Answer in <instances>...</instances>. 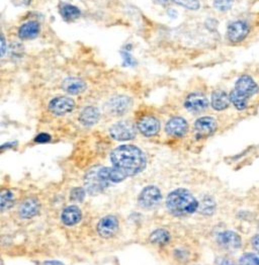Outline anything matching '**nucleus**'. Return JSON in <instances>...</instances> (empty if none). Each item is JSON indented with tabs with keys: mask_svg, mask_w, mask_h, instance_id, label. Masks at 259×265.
Returning <instances> with one entry per match:
<instances>
[{
	"mask_svg": "<svg viewBox=\"0 0 259 265\" xmlns=\"http://www.w3.org/2000/svg\"><path fill=\"white\" fill-rule=\"evenodd\" d=\"M113 167L120 170L127 177L142 172L147 164L143 151L133 145H122L111 154Z\"/></svg>",
	"mask_w": 259,
	"mask_h": 265,
	"instance_id": "nucleus-1",
	"label": "nucleus"
},
{
	"mask_svg": "<svg viewBox=\"0 0 259 265\" xmlns=\"http://www.w3.org/2000/svg\"><path fill=\"white\" fill-rule=\"evenodd\" d=\"M198 199L186 188L172 190L166 197L167 210L174 217H187L198 211Z\"/></svg>",
	"mask_w": 259,
	"mask_h": 265,
	"instance_id": "nucleus-2",
	"label": "nucleus"
},
{
	"mask_svg": "<svg viewBox=\"0 0 259 265\" xmlns=\"http://www.w3.org/2000/svg\"><path fill=\"white\" fill-rule=\"evenodd\" d=\"M258 90L259 87L251 76L242 75L237 79L234 88L229 93L230 101L237 111L243 112L247 109L249 99L255 95Z\"/></svg>",
	"mask_w": 259,
	"mask_h": 265,
	"instance_id": "nucleus-3",
	"label": "nucleus"
},
{
	"mask_svg": "<svg viewBox=\"0 0 259 265\" xmlns=\"http://www.w3.org/2000/svg\"><path fill=\"white\" fill-rule=\"evenodd\" d=\"M216 242L221 248L227 251L239 250L243 245L242 237L237 232L231 230L218 233L216 236Z\"/></svg>",
	"mask_w": 259,
	"mask_h": 265,
	"instance_id": "nucleus-4",
	"label": "nucleus"
},
{
	"mask_svg": "<svg viewBox=\"0 0 259 265\" xmlns=\"http://www.w3.org/2000/svg\"><path fill=\"white\" fill-rule=\"evenodd\" d=\"M218 129V123L213 117L198 118L193 124V133L196 139L202 140L213 136Z\"/></svg>",
	"mask_w": 259,
	"mask_h": 265,
	"instance_id": "nucleus-5",
	"label": "nucleus"
},
{
	"mask_svg": "<svg viewBox=\"0 0 259 265\" xmlns=\"http://www.w3.org/2000/svg\"><path fill=\"white\" fill-rule=\"evenodd\" d=\"M162 200L161 190L155 185L146 186L138 197L139 204L144 208H153Z\"/></svg>",
	"mask_w": 259,
	"mask_h": 265,
	"instance_id": "nucleus-6",
	"label": "nucleus"
},
{
	"mask_svg": "<svg viewBox=\"0 0 259 265\" xmlns=\"http://www.w3.org/2000/svg\"><path fill=\"white\" fill-rule=\"evenodd\" d=\"M210 105L206 96L199 92L188 94L184 100V108L190 114H201L208 110Z\"/></svg>",
	"mask_w": 259,
	"mask_h": 265,
	"instance_id": "nucleus-7",
	"label": "nucleus"
},
{
	"mask_svg": "<svg viewBox=\"0 0 259 265\" xmlns=\"http://www.w3.org/2000/svg\"><path fill=\"white\" fill-rule=\"evenodd\" d=\"M250 33L249 25L244 21H236L231 23L227 29V38L233 44L243 42Z\"/></svg>",
	"mask_w": 259,
	"mask_h": 265,
	"instance_id": "nucleus-8",
	"label": "nucleus"
},
{
	"mask_svg": "<svg viewBox=\"0 0 259 265\" xmlns=\"http://www.w3.org/2000/svg\"><path fill=\"white\" fill-rule=\"evenodd\" d=\"M111 137L117 141H130L136 137V128L130 122H119L110 129Z\"/></svg>",
	"mask_w": 259,
	"mask_h": 265,
	"instance_id": "nucleus-9",
	"label": "nucleus"
},
{
	"mask_svg": "<svg viewBox=\"0 0 259 265\" xmlns=\"http://www.w3.org/2000/svg\"><path fill=\"white\" fill-rule=\"evenodd\" d=\"M188 123L181 117L171 118L165 126V132L167 135L173 138H182L188 132Z\"/></svg>",
	"mask_w": 259,
	"mask_h": 265,
	"instance_id": "nucleus-10",
	"label": "nucleus"
},
{
	"mask_svg": "<svg viewBox=\"0 0 259 265\" xmlns=\"http://www.w3.org/2000/svg\"><path fill=\"white\" fill-rule=\"evenodd\" d=\"M75 102L68 96H59L50 101L49 110L56 116H64L73 111Z\"/></svg>",
	"mask_w": 259,
	"mask_h": 265,
	"instance_id": "nucleus-11",
	"label": "nucleus"
},
{
	"mask_svg": "<svg viewBox=\"0 0 259 265\" xmlns=\"http://www.w3.org/2000/svg\"><path fill=\"white\" fill-rule=\"evenodd\" d=\"M137 127L145 137H154L160 131V122L153 116H146L139 120Z\"/></svg>",
	"mask_w": 259,
	"mask_h": 265,
	"instance_id": "nucleus-12",
	"label": "nucleus"
},
{
	"mask_svg": "<svg viewBox=\"0 0 259 265\" xmlns=\"http://www.w3.org/2000/svg\"><path fill=\"white\" fill-rule=\"evenodd\" d=\"M119 229V221L114 216H107L101 219L97 225V232L103 238H112Z\"/></svg>",
	"mask_w": 259,
	"mask_h": 265,
	"instance_id": "nucleus-13",
	"label": "nucleus"
},
{
	"mask_svg": "<svg viewBox=\"0 0 259 265\" xmlns=\"http://www.w3.org/2000/svg\"><path fill=\"white\" fill-rule=\"evenodd\" d=\"M108 104H109L110 112L112 114H114L116 116H122L128 112V110L130 109V107L132 104V100L129 96L119 95V96L113 97L109 101Z\"/></svg>",
	"mask_w": 259,
	"mask_h": 265,
	"instance_id": "nucleus-14",
	"label": "nucleus"
},
{
	"mask_svg": "<svg viewBox=\"0 0 259 265\" xmlns=\"http://www.w3.org/2000/svg\"><path fill=\"white\" fill-rule=\"evenodd\" d=\"M230 103V97L226 91L222 89H217L213 91L211 97V105L216 112H223L227 110Z\"/></svg>",
	"mask_w": 259,
	"mask_h": 265,
	"instance_id": "nucleus-15",
	"label": "nucleus"
},
{
	"mask_svg": "<svg viewBox=\"0 0 259 265\" xmlns=\"http://www.w3.org/2000/svg\"><path fill=\"white\" fill-rule=\"evenodd\" d=\"M41 208V204L36 197H29L25 199L20 205V215L24 219H31L35 217Z\"/></svg>",
	"mask_w": 259,
	"mask_h": 265,
	"instance_id": "nucleus-16",
	"label": "nucleus"
},
{
	"mask_svg": "<svg viewBox=\"0 0 259 265\" xmlns=\"http://www.w3.org/2000/svg\"><path fill=\"white\" fill-rule=\"evenodd\" d=\"M62 88L69 94L77 95L86 89V83L80 78L69 77L63 81Z\"/></svg>",
	"mask_w": 259,
	"mask_h": 265,
	"instance_id": "nucleus-17",
	"label": "nucleus"
},
{
	"mask_svg": "<svg viewBox=\"0 0 259 265\" xmlns=\"http://www.w3.org/2000/svg\"><path fill=\"white\" fill-rule=\"evenodd\" d=\"M41 26L38 22L32 21L24 24L19 30V37L22 40H33L39 36Z\"/></svg>",
	"mask_w": 259,
	"mask_h": 265,
	"instance_id": "nucleus-18",
	"label": "nucleus"
},
{
	"mask_svg": "<svg viewBox=\"0 0 259 265\" xmlns=\"http://www.w3.org/2000/svg\"><path fill=\"white\" fill-rule=\"evenodd\" d=\"M100 118V113L95 107H87L85 108L79 117V121L83 126L91 127L95 125Z\"/></svg>",
	"mask_w": 259,
	"mask_h": 265,
	"instance_id": "nucleus-19",
	"label": "nucleus"
},
{
	"mask_svg": "<svg viewBox=\"0 0 259 265\" xmlns=\"http://www.w3.org/2000/svg\"><path fill=\"white\" fill-rule=\"evenodd\" d=\"M81 217L82 214L80 208L76 205H70L63 210L61 219L66 226H74L80 222Z\"/></svg>",
	"mask_w": 259,
	"mask_h": 265,
	"instance_id": "nucleus-20",
	"label": "nucleus"
},
{
	"mask_svg": "<svg viewBox=\"0 0 259 265\" xmlns=\"http://www.w3.org/2000/svg\"><path fill=\"white\" fill-rule=\"evenodd\" d=\"M86 187L87 190L90 193H96L98 191H101L105 187L108 186V184L99 178L97 175V172H90L86 176Z\"/></svg>",
	"mask_w": 259,
	"mask_h": 265,
	"instance_id": "nucleus-21",
	"label": "nucleus"
},
{
	"mask_svg": "<svg viewBox=\"0 0 259 265\" xmlns=\"http://www.w3.org/2000/svg\"><path fill=\"white\" fill-rule=\"evenodd\" d=\"M199 201L198 210L204 216H212L216 213L217 203L216 200L211 195H203Z\"/></svg>",
	"mask_w": 259,
	"mask_h": 265,
	"instance_id": "nucleus-22",
	"label": "nucleus"
},
{
	"mask_svg": "<svg viewBox=\"0 0 259 265\" xmlns=\"http://www.w3.org/2000/svg\"><path fill=\"white\" fill-rule=\"evenodd\" d=\"M150 242L155 245L164 246L167 245L171 240L170 233L165 229H157L150 235Z\"/></svg>",
	"mask_w": 259,
	"mask_h": 265,
	"instance_id": "nucleus-23",
	"label": "nucleus"
},
{
	"mask_svg": "<svg viewBox=\"0 0 259 265\" xmlns=\"http://www.w3.org/2000/svg\"><path fill=\"white\" fill-rule=\"evenodd\" d=\"M60 15L66 22H74L80 18L81 12L72 5H62L60 7Z\"/></svg>",
	"mask_w": 259,
	"mask_h": 265,
	"instance_id": "nucleus-24",
	"label": "nucleus"
},
{
	"mask_svg": "<svg viewBox=\"0 0 259 265\" xmlns=\"http://www.w3.org/2000/svg\"><path fill=\"white\" fill-rule=\"evenodd\" d=\"M16 198L14 193L9 189L0 190V211H5L12 208L15 204Z\"/></svg>",
	"mask_w": 259,
	"mask_h": 265,
	"instance_id": "nucleus-25",
	"label": "nucleus"
},
{
	"mask_svg": "<svg viewBox=\"0 0 259 265\" xmlns=\"http://www.w3.org/2000/svg\"><path fill=\"white\" fill-rule=\"evenodd\" d=\"M238 265H259V256L251 252H246L240 256Z\"/></svg>",
	"mask_w": 259,
	"mask_h": 265,
	"instance_id": "nucleus-26",
	"label": "nucleus"
},
{
	"mask_svg": "<svg viewBox=\"0 0 259 265\" xmlns=\"http://www.w3.org/2000/svg\"><path fill=\"white\" fill-rule=\"evenodd\" d=\"M172 3L189 11H197L200 8L199 0H172Z\"/></svg>",
	"mask_w": 259,
	"mask_h": 265,
	"instance_id": "nucleus-27",
	"label": "nucleus"
},
{
	"mask_svg": "<svg viewBox=\"0 0 259 265\" xmlns=\"http://www.w3.org/2000/svg\"><path fill=\"white\" fill-rule=\"evenodd\" d=\"M234 0H214V8L222 13L230 11L233 7Z\"/></svg>",
	"mask_w": 259,
	"mask_h": 265,
	"instance_id": "nucleus-28",
	"label": "nucleus"
},
{
	"mask_svg": "<svg viewBox=\"0 0 259 265\" xmlns=\"http://www.w3.org/2000/svg\"><path fill=\"white\" fill-rule=\"evenodd\" d=\"M85 197V190L81 187H76L74 189H72L71 194H70V198L73 201H82Z\"/></svg>",
	"mask_w": 259,
	"mask_h": 265,
	"instance_id": "nucleus-29",
	"label": "nucleus"
},
{
	"mask_svg": "<svg viewBox=\"0 0 259 265\" xmlns=\"http://www.w3.org/2000/svg\"><path fill=\"white\" fill-rule=\"evenodd\" d=\"M122 57L124 60V66H133L135 64V60L128 51H123Z\"/></svg>",
	"mask_w": 259,
	"mask_h": 265,
	"instance_id": "nucleus-30",
	"label": "nucleus"
},
{
	"mask_svg": "<svg viewBox=\"0 0 259 265\" xmlns=\"http://www.w3.org/2000/svg\"><path fill=\"white\" fill-rule=\"evenodd\" d=\"M217 265H238V264L232 258L224 256V257H221L218 259Z\"/></svg>",
	"mask_w": 259,
	"mask_h": 265,
	"instance_id": "nucleus-31",
	"label": "nucleus"
},
{
	"mask_svg": "<svg viewBox=\"0 0 259 265\" xmlns=\"http://www.w3.org/2000/svg\"><path fill=\"white\" fill-rule=\"evenodd\" d=\"M175 254H176L175 255L176 258L180 261H186L188 259V256H189L187 250H185V249H178V250H176Z\"/></svg>",
	"mask_w": 259,
	"mask_h": 265,
	"instance_id": "nucleus-32",
	"label": "nucleus"
},
{
	"mask_svg": "<svg viewBox=\"0 0 259 265\" xmlns=\"http://www.w3.org/2000/svg\"><path fill=\"white\" fill-rule=\"evenodd\" d=\"M35 141H36L37 143L44 144V143H48V142H50V141H51V137H50V135H48V134L42 133V134H40V135H38V136L36 137Z\"/></svg>",
	"mask_w": 259,
	"mask_h": 265,
	"instance_id": "nucleus-33",
	"label": "nucleus"
},
{
	"mask_svg": "<svg viewBox=\"0 0 259 265\" xmlns=\"http://www.w3.org/2000/svg\"><path fill=\"white\" fill-rule=\"evenodd\" d=\"M251 245L256 254L259 256V234H256L251 239Z\"/></svg>",
	"mask_w": 259,
	"mask_h": 265,
	"instance_id": "nucleus-34",
	"label": "nucleus"
},
{
	"mask_svg": "<svg viewBox=\"0 0 259 265\" xmlns=\"http://www.w3.org/2000/svg\"><path fill=\"white\" fill-rule=\"evenodd\" d=\"M7 53V42L3 35H0V58L4 57Z\"/></svg>",
	"mask_w": 259,
	"mask_h": 265,
	"instance_id": "nucleus-35",
	"label": "nucleus"
},
{
	"mask_svg": "<svg viewBox=\"0 0 259 265\" xmlns=\"http://www.w3.org/2000/svg\"><path fill=\"white\" fill-rule=\"evenodd\" d=\"M12 2H13L17 7H20V6L28 7V6L31 5L32 0H12Z\"/></svg>",
	"mask_w": 259,
	"mask_h": 265,
	"instance_id": "nucleus-36",
	"label": "nucleus"
},
{
	"mask_svg": "<svg viewBox=\"0 0 259 265\" xmlns=\"http://www.w3.org/2000/svg\"><path fill=\"white\" fill-rule=\"evenodd\" d=\"M44 265H64V264L57 260H49V261L44 262Z\"/></svg>",
	"mask_w": 259,
	"mask_h": 265,
	"instance_id": "nucleus-37",
	"label": "nucleus"
},
{
	"mask_svg": "<svg viewBox=\"0 0 259 265\" xmlns=\"http://www.w3.org/2000/svg\"><path fill=\"white\" fill-rule=\"evenodd\" d=\"M156 2L162 6H168L172 3V0H156Z\"/></svg>",
	"mask_w": 259,
	"mask_h": 265,
	"instance_id": "nucleus-38",
	"label": "nucleus"
},
{
	"mask_svg": "<svg viewBox=\"0 0 259 265\" xmlns=\"http://www.w3.org/2000/svg\"><path fill=\"white\" fill-rule=\"evenodd\" d=\"M17 143H9V144H6V145H3L0 146V151L4 150V149H7V148H11V147H14V145H16Z\"/></svg>",
	"mask_w": 259,
	"mask_h": 265,
	"instance_id": "nucleus-39",
	"label": "nucleus"
}]
</instances>
